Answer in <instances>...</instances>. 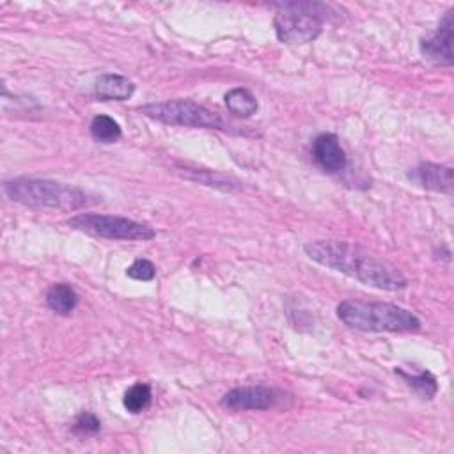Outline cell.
Instances as JSON below:
<instances>
[{
  "mask_svg": "<svg viewBox=\"0 0 454 454\" xmlns=\"http://www.w3.org/2000/svg\"><path fill=\"white\" fill-rule=\"evenodd\" d=\"M303 252L314 262L381 291H399L408 286V278L394 264L348 241L316 239L309 241Z\"/></svg>",
  "mask_w": 454,
  "mask_h": 454,
  "instance_id": "6da1fadb",
  "label": "cell"
},
{
  "mask_svg": "<svg viewBox=\"0 0 454 454\" xmlns=\"http://www.w3.org/2000/svg\"><path fill=\"white\" fill-rule=\"evenodd\" d=\"M4 193L20 204L32 207H50L60 211H76L98 204L101 199L78 186L51 179L14 177L4 183Z\"/></svg>",
  "mask_w": 454,
  "mask_h": 454,
  "instance_id": "7a4b0ae2",
  "label": "cell"
},
{
  "mask_svg": "<svg viewBox=\"0 0 454 454\" xmlns=\"http://www.w3.org/2000/svg\"><path fill=\"white\" fill-rule=\"evenodd\" d=\"M337 317L349 328L360 332H417L420 319L408 309L388 301L342 300L337 305Z\"/></svg>",
  "mask_w": 454,
  "mask_h": 454,
  "instance_id": "3957f363",
  "label": "cell"
},
{
  "mask_svg": "<svg viewBox=\"0 0 454 454\" xmlns=\"http://www.w3.org/2000/svg\"><path fill=\"white\" fill-rule=\"evenodd\" d=\"M273 7L278 9L273 18L275 34L278 41L287 44L314 41L323 30V21L339 14L333 5L321 2H278Z\"/></svg>",
  "mask_w": 454,
  "mask_h": 454,
  "instance_id": "277c9868",
  "label": "cell"
},
{
  "mask_svg": "<svg viewBox=\"0 0 454 454\" xmlns=\"http://www.w3.org/2000/svg\"><path fill=\"white\" fill-rule=\"evenodd\" d=\"M138 112L149 119L170 126L232 131L229 122H225L220 114L193 99H167L158 103H147L138 106Z\"/></svg>",
  "mask_w": 454,
  "mask_h": 454,
  "instance_id": "5b68a950",
  "label": "cell"
},
{
  "mask_svg": "<svg viewBox=\"0 0 454 454\" xmlns=\"http://www.w3.org/2000/svg\"><path fill=\"white\" fill-rule=\"evenodd\" d=\"M69 227L106 238V239H126V241H145L156 236V231L142 222L117 216V215H99V213H78L67 220Z\"/></svg>",
  "mask_w": 454,
  "mask_h": 454,
  "instance_id": "8992f818",
  "label": "cell"
},
{
  "mask_svg": "<svg viewBox=\"0 0 454 454\" xmlns=\"http://www.w3.org/2000/svg\"><path fill=\"white\" fill-rule=\"evenodd\" d=\"M222 406L232 411L270 410L278 403V392L266 385H245L231 388L222 397Z\"/></svg>",
  "mask_w": 454,
  "mask_h": 454,
  "instance_id": "52a82bcc",
  "label": "cell"
},
{
  "mask_svg": "<svg viewBox=\"0 0 454 454\" xmlns=\"http://www.w3.org/2000/svg\"><path fill=\"white\" fill-rule=\"evenodd\" d=\"M452 35H454V25H452V11H449L434 32L424 35L420 39V53L426 60L438 64V66H452Z\"/></svg>",
  "mask_w": 454,
  "mask_h": 454,
  "instance_id": "ba28073f",
  "label": "cell"
},
{
  "mask_svg": "<svg viewBox=\"0 0 454 454\" xmlns=\"http://www.w3.org/2000/svg\"><path fill=\"white\" fill-rule=\"evenodd\" d=\"M312 158L326 174H339L346 168V153L333 133H321L312 142Z\"/></svg>",
  "mask_w": 454,
  "mask_h": 454,
  "instance_id": "9c48e42d",
  "label": "cell"
},
{
  "mask_svg": "<svg viewBox=\"0 0 454 454\" xmlns=\"http://www.w3.org/2000/svg\"><path fill=\"white\" fill-rule=\"evenodd\" d=\"M410 179L420 184L426 190L438 192V193H452V168L449 165L438 163H420L410 172Z\"/></svg>",
  "mask_w": 454,
  "mask_h": 454,
  "instance_id": "30bf717a",
  "label": "cell"
},
{
  "mask_svg": "<svg viewBox=\"0 0 454 454\" xmlns=\"http://www.w3.org/2000/svg\"><path fill=\"white\" fill-rule=\"evenodd\" d=\"M135 85L122 74L103 73L94 82V96L99 101H124L131 98Z\"/></svg>",
  "mask_w": 454,
  "mask_h": 454,
  "instance_id": "8fae6325",
  "label": "cell"
},
{
  "mask_svg": "<svg viewBox=\"0 0 454 454\" xmlns=\"http://www.w3.org/2000/svg\"><path fill=\"white\" fill-rule=\"evenodd\" d=\"M78 303V294L69 284H53L46 293V305L62 316H67L74 310Z\"/></svg>",
  "mask_w": 454,
  "mask_h": 454,
  "instance_id": "7c38bea8",
  "label": "cell"
},
{
  "mask_svg": "<svg viewBox=\"0 0 454 454\" xmlns=\"http://www.w3.org/2000/svg\"><path fill=\"white\" fill-rule=\"evenodd\" d=\"M225 106L238 117H250L257 112V99L248 89L234 87L225 94Z\"/></svg>",
  "mask_w": 454,
  "mask_h": 454,
  "instance_id": "4fadbf2b",
  "label": "cell"
},
{
  "mask_svg": "<svg viewBox=\"0 0 454 454\" xmlns=\"http://www.w3.org/2000/svg\"><path fill=\"white\" fill-rule=\"evenodd\" d=\"M395 374H399L410 388H413L419 395H422L424 399H433L434 394L438 392V383H436V378L429 372V371H420L417 374H411V372H406L403 371L401 367L395 369Z\"/></svg>",
  "mask_w": 454,
  "mask_h": 454,
  "instance_id": "5bb4252c",
  "label": "cell"
},
{
  "mask_svg": "<svg viewBox=\"0 0 454 454\" xmlns=\"http://www.w3.org/2000/svg\"><path fill=\"white\" fill-rule=\"evenodd\" d=\"M90 135L96 142L99 144H114L121 138L122 131H121V126L117 121H114L110 115H96L92 121H90Z\"/></svg>",
  "mask_w": 454,
  "mask_h": 454,
  "instance_id": "9a60e30c",
  "label": "cell"
},
{
  "mask_svg": "<svg viewBox=\"0 0 454 454\" xmlns=\"http://www.w3.org/2000/svg\"><path fill=\"white\" fill-rule=\"evenodd\" d=\"M151 399H153V392H151V387L147 383H135L131 385L126 392H124V397H122V404L124 408L129 411V413H140L144 411L149 404H151Z\"/></svg>",
  "mask_w": 454,
  "mask_h": 454,
  "instance_id": "2e32d148",
  "label": "cell"
},
{
  "mask_svg": "<svg viewBox=\"0 0 454 454\" xmlns=\"http://www.w3.org/2000/svg\"><path fill=\"white\" fill-rule=\"evenodd\" d=\"M99 429H101L99 419L89 411H82L80 415H76V419L71 424V431L78 436H90L99 433Z\"/></svg>",
  "mask_w": 454,
  "mask_h": 454,
  "instance_id": "e0dca14e",
  "label": "cell"
},
{
  "mask_svg": "<svg viewBox=\"0 0 454 454\" xmlns=\"http://www.w3.org/2000/svg\"><path fill=\"white\" fill-rule=\"evenodd\" d=\"M126 275L133 280H142V282H147V280H153L154 275H156V266L149 261V259H135L128 270H126Z\"/></svg>",
  "mask_w": 454,
  "mask_h": 454,
  "instance_id": "ac0fdd59",
  "label": "cell"
}]
</instances>
